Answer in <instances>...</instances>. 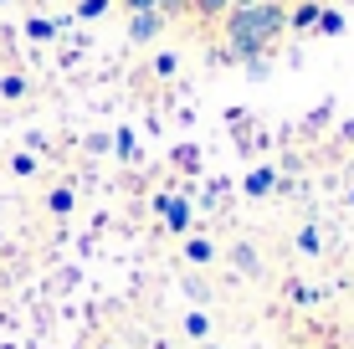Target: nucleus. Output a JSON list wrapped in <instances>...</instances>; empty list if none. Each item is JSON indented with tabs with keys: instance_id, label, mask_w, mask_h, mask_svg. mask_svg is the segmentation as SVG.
Returning <instances> with one entry per match:
<instances>
[{
	"instance_id": "1",
	"label": "nucleus",
	"mask_w": 354,
	"mask_h": 349,
	"mask_svg": "<svg viewBox=\"0 0 354 349\" xmlns=\"http://www.w3.org/2000/svg\"><path fill=\"white\" fill-rule=\"evenodd\" d=\"M288 31V6L283 0H257V6H241L221 21V36H226V57L236 62H262V57L277 52Z\"/></svg>"
},
{
	"instance_id": "2",
	"label": "nucleus",
	"mask_w": 354,
	"mask_h": 349,
	"mask_svg": "<svg viewBox=\"0 0 354 349\" xmlns=\"http://www.w3.org/2000/svg\"><path fill=\"white\" fill-rule=\"evenodd\" d=\"M165 26H169V21L160 16V10H133V16H129V41L154 46V41L165 36Z\"/></svg>"
},
{
	"instance_id": "3",
	"label": "nucleus",
	"mask_w": 354,
	"mask_h": 349,
	"mask_svg": "<svg viewBox=\"0 0 354 349\" xmlns=\"http://www.w3.org/2000/svg\"><path fill=\"white\" fill-rule=\"evenodd\" d=\"M154 206L165 211V221H169V232H185L190 226V200H175V196H160Z\"/></svg>"
},
{
	"instance_id": "4",
	"label": "nucleus",
	"mask_w": 354,
	"mask_h": 349,
	"mask_svg": "<svg viewBox=\"0 0 354 349\" xmlns=\"http://www.w3.org/2000/svg\"><path fill=\"white\" fill-rule=\"evenodd\" d=\"M190 16H195V21H211V26H216V21L231 16V0H190Z\"/></svg>"
},
{
	"instance_id": "5",
	"label": "nucleus",
	"mask_w": 354,
	"mask_h": 349,
	"mask_svg": "<svg viewBox=\"0 0 354 349\" xmlns=\"http://www.w3.org/2000/svg\"><path fill=\"white\" fill-rule=\"evenodd\" d=\"M319 0H298V10H288V26H298V31H313L319 26Z\"/></svg>"
},
{
	"instance_id": "6",
	"label": "nucleus",
	"mask_w": 354,
	"mask_h": 349,
	"mask_svg": "<svg viewBox=\"0 0 354 349\" xmlns=\"http://www.w3.org/2000/svg\"><path fill=\"white\" fill-rule=\"evenodd\" d=\"M319 36H344V10H334V6H324L319 10V26H313Z\"/></svg>"
},
{
	"instance_id": "7",
	"label": "nucleus",
	"mask_w": 354,
	"mask_h": 349,
	"mask_svg": "<svg viewBox=\"0 0 354 349\" xmlns=\"http://www.w3.org/2000/svg\"><path fill=\"white\" fill-rule=\"evenodd\" d=\"M277 190V170H252L247 175V196H272Z\"/></svg>"
},
{
	"instance_id": "8",
	"label": "nucleus",
	"mask_w": 354,
	"mask_h": 349,
	"mask_svg": "<svg viewBox=\"0 0 354 349\" xmlns=\"http://www.w3.org/2000/svg\"><path fill=\"white\" fill-rule=\"evenodd\" d=\"M0 98H6V103H21V98H26V77L6 72V77H0Z\"/></svg>"
},
{
	"instance_id": "9",
	"label": "nucleus",
	"mask_w": 354,
	"mask_h": 349,
	"mask_svg": "<svg viewBox=\"0 0 354 349\" xmlns=\"http://www.w3.org/2000/svg\"><path fill=\"white\" fill-rule=\"evenodd\" d=\"M185 257H190V262H211V257H216V247L205 242V236H190V242H185Z\"/></svg>"
},
{
	"instance_id": "10",
	"label": "nucleus",
	"mask_w": 354,
	"mask_h": 349,
	"mask_svg": "<svg viewBox=\"0 0 354 349\" xmlns=\"http://www.w3.org/2000/svg\"><path fill=\"white\" fill-rule=\"evenodd\" d=\"M154 10L165 21H180V16H190V0H154Z\"/></svg>"
},
{
	"instance_id": "11",
	"label": "nucleus",
	"mask_w": 354,
	"mask_h": 349,
	"mask_svg": "<svg viewBox=\"0 0 354 349\" xmlns=\"http://www.w3.org/2000/svg\"><path fill=\"white\" fill-rule=\"evenodd\" d=\"M26 36H31V41H52V36H57V21H41V16H36V21H26Z\"/></svg>"
},
{
	"instance_id": "12",
	"label": "nucleus",
	"mask_w": 354,
	"mask_h": 349,
	"mask_svg": "<svg viewBox=\"0 0 354 349\" xmlns=\"http://www.w3.org/2000/svg\"><path fill=\"white\" fill-rule=\"evenodd\" d=\"M298 247L308 252V257H319V247H324V236H319V226H303L298 232Z\"/></svg>"
},
{
	"instance_id": "13",
	"label": "nucleus",
	"mask_w": 354,
	"mask_h": 349,
	"mask_svg": "<svg viewBox=\"0 0 354 349\" xmlns=\"http://www.w3.org/2000/svg\"><path fill=\"white\" fill-rule=\"evenodd\" d=\"M108 6H113V0H77V16L82 21H97V16H108Z\"/></svg>"
},
{
	"instance_id": "14",
	"label": "nucleus",
	"mask_w": 354,
	"mask_h": 349,
	"mask_svg": "<svg viewBox=\"0 0 354 349\" xmlns=\"http://www.w3.org/2000/svg\"><path fill=\"white\" fill-rule=\"evenodd\" d=\"M205 329H211L205 314H190V319H185V334H190V339H205Z\"/></svg>"
},
{
	"instance_id": "15",
	"label": "nucleus",
	"mask_w": 354,
	"mask_h": 349,
	"mask_svg": "<svg viewBox=\"0 0 354 349\" xmlns=\"http://www.w3.org/2000/svg\"><path fill=\"white\" fill-rule=\"evenodd\" d=\"M52 211H57V216L72 211V190H52Z\"/></svg>"
},
{
	"instance_id": "16",
	"label": "nucleus",
	"mask_w": 354,
	"mask_h": 349,
	"mask_svg": "<svg viewBox=\"0 0 354 349\" xmlns=\"http://www.w3.org/2000/svg\"><path fill=\"white\" fill-rule=\"evenodd\" d=\"M236 262H241V272H257V252L252 247H236Z\"/></svg>"
},
{
	"instance_id": "17",
	"label": "nucleus",
	"mask_w": 354,
	"mask_h": 349,
	"mask_svg": "<svg viewBox=\"0 0 354 349\" xmlns=\"http://www.w3.org/2000/svg\"><path fill=\"white\" fill-rule=\"evenodd\" d=\"M180 62H175V57H169V52H160V57H154V72H160V77H169V72H175Z\"/></svg>"
},
{
	"instance_id": "18",
	"label": "nucleus",
	"mask_w": 354,
	"mask_h": 349,
	"mask_svg": "<svg viewBox=\"0 0 354 349\" xmlns=\"http://www.w3.org/2000/svg\"><path fill=\"white\" fill-rule=\"evenodd\" d=\"M10 170H16V175H36V160H31V154H16V164H10Z\"/></svg>"
},
{
	"instance_id": "19",
	"label": "nucleus",
	"mask_w": 354,
	"mask_h": 349,
	"mask_svg": "<svg viewBox=\"0 0 354 349\" xmlns=\"http://www.w3.org/2000/svg\"><path fill=\"white\" fill-rule=\"evenodd\" d=\"M118 154H124V160L133 154V134H129V129H118Z\"/></svg>"
},
{
	"instance_id": "20",
	"label": "nucleus",
	"mask_w": 354,
	"mask_h": 349,
	"mask_svg": "<svg viewBox=\"0 0 354 349\" xmlns=\"http://www.w3.org/2000/svg\"><path fill=\"white\" fill-rule=\"evenodd\" d=\"M118 6H124L129 16H133V10H154V0H118Z\"/></svg>"
},
{
	"instance_id": "21",
	"label": "nucleus",
	"mask_w": 354,
	"mask_h": 349,
	"mask_svg": "<svg viewBox=\"0 0 354 349\" xmlns=\"http://www.w3.org/2000/svg\"><path fill=\"white\" fill-rule=\"evenodd\" d=\"M241 6H257V0H231V10H241Z\"/></svg>"
},
{
	"instance_id": "22",
	"label": "nucleus",
	"mask_w": 354,
	"mask_h": 349,
	"mask_svg": "<svg viewBox=\"0 0 354 349\" xmlns=\"http://www.w3.org/2000/svg\"><path fill=\"white\" fill-rule=\"evenodd\" d=\"M349 200H354V190H349Z\"/></svg>"
}]
</instances>
